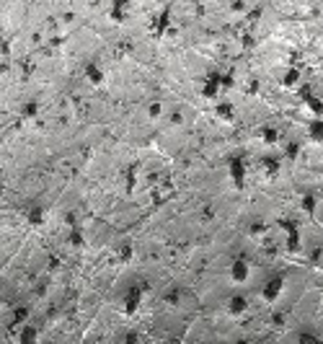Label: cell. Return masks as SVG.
Listing matches in <instances>:
<instances>
[{
	"instance_id": "obj_4",
	"label": "cell",
	"mask_w": 323,
	"mask_h": 344,
	"mask_svg": "<svg viewBox=\"0 0 323 344\" xmlns=\"http://www.w3.org/2000/svg\"><path fill=\"white\" fill-rule=\"evenodd\" d=\"M295 83H297V70H290L285 78V86H295Z\"/></svg>"
},
{
	"instance_id": "obj_2",
	"label": "cell",
	"mask_w": 323,
	"mask_h": 344,
	"mask_svg": "<svg viewBox=\"0 0 323 344\" xmlns=\"http://www.w3.org/2000/svg\"><path fill=\"white\" fill-rule=\"evenodd\" d=\"M308 135L313 142H323V117H315L308 127Z\"/></svg>"
},
{
	"instance_id": "obj_3",
	"label": "cell",
	"mask_w": 323,
	"mask_h": 344,
	"mask_svg": "<svg viewBox=\"0 0 323 344\" xmlns=\"http://www.w3.org/2000/svg\"><path fill=\"white\" fill-rule=\"evenodd\" d=\"M315 205H318V200H315L313 194H305V197H303V210H305V212L313 215V212H315Z\"/></svg>"
},
{
	"instance_id": "obj_1",
	"label": "cell",
	"mask_w": 323,
	"mask_h": 344,
	"mask_svg": "<svg viewBox=\"0 0 323 344\" xmlns=\"http://www.w3.org/2000/svg\"><path fill=\"white\" fill-rule=\"evenodd\" d=\"M300 99L308 104V109L313 111V117H323V101H320L318 96H313V88H310V86L300 88Z\"/></svg>"
}]
</instances>
